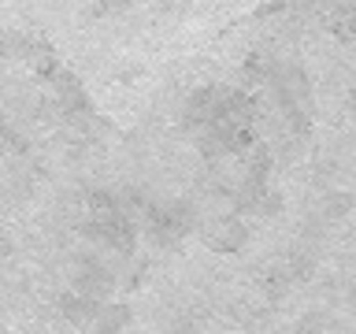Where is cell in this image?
Returning <instances> with one entry per match:
<instances>
[{
	"instance_id": "obj_2",
	"label": "cell",
	"mask_w": 356,
	"mask_h": 334,
	"mask_svg": "<svg viewBox=\"0 0 356 334\" xmlns=\"http://www.w3.org/2000/svg\"><path fill=\"white\" fill-rule=\"evenodd\" d=\"M111 286H115V275L108 271L100 260H93V256H82V260L74 264V294H86V297H108Z\"/></svg>"
},
{
	"instance_id": "obj_5",
	"label": "cell",
	"mask_w": 356,
	"mask_h": 334,
	"mask_svg": "<svg viewBox=\"0 0 356 334\" xmlns=\"http://www.w3.org/2000/svg\"><path fill=\"white\" fill-rule=\"evenodd\" d=\"M127 323H130V312L122 308V305H104L89 331H93V334H122V327H127Z\"/></svg>"
},
{
	"instance_id": "obj_6",
	"label": "cell",
	"mask_w": 356,
	"mask_h": 334,
	"mask_svg": "<svg viewBox=\"0 0 356 334\" xmlns=\"http://www.w3.org/2000/svg\"><path fill=\"white\" fill-rule=\"evenodd\" d=\"M353 208H356V197H353V193H341V189H327V193H323V200H319L323 219H345Z\"/></svg>"
},
{
	"instance_id": "obj_3",
	"label": "cell",
	"mask_w": 356,
	"mask_h": 334,
	"mask_svg": "<svg viewBox=\"0 0 356 334\" xmlns=\"http://www.w3.org/2000/svg\"><path fill=\"white\" fill-rule=\"evenodd\" d=\"M245 241H249V230H245L241 219L222 216V219H216V223L208 227V245H211L216 253H234V249H241Z\"/></svg>"
},
{
	"instance_id": "obj_4",
	"label": "cell",
	"mask_w": 356,
	"mask_h": 334,
	"mask_svg": "<svg viewBox=\"0 0 356 334\" xmlns=\"http://www.w3.org/2000/svg\"><path fill=\"white\" fill-rule=\"evenodd\" d=\"M100 308H104V305L93 301V297H86V294H67L60 301V312L74 323V327H93V319L100 316Z\"/></svg>"
},
{
	"instance_id": "obj_1",
	"label": "cell",
	"mask_w": 356,
	"mask_h": 334,
	"mask_svg": "<svg viewBox=\"0 0 356 334\" xmlns=\"http://www.w3.org/2000/svg\"><path fill=\"white\" fill-rule=\"evenodd\" d=\"M267 82H271L278 108H297V111H312V82L300 71V63H267Z\"/></svg>"
}]
</instances>
